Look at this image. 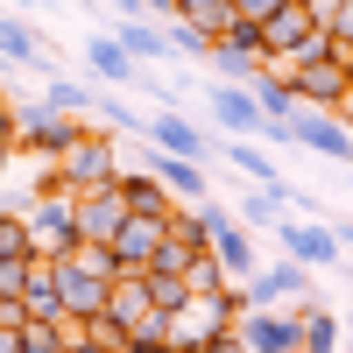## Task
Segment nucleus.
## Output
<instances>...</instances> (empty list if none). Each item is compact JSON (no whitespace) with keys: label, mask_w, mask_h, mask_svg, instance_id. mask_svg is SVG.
I'll list each match as a JSON object with an SVG mask.
<instances>
[{"label":"nucleus","mask_w":353,"mask_h":353,"mask_svg":"<svg viewBox=\"0 0 353 353\" xmlns=\"http://www.w3.org/2000/svg\"><path fill=\"white\" fill-rule=\"evenodd\" d=\"M290 85H297V106H325V113H339V106H346V92H353L346 50H339L332 36H318V50L290 64Z\"/></svg>","instance_id":"f257e3e1"},{"label":"nucleus","mask_w":353,"mask_h":353,"mask_svg":"<svg viewBox=\"0 0 353 353\" xmlns=\"http://www.w3.org/2000/svg\"><path fill=\"white\" fill-rule=\"evenodd\" d=\"M50 170H57V184L78 198V191H99V184H113V176H121V149H113V134H106V128H78V134H71V149L57 156Z\"/></svg>","instance_id":"f03ea898"},{"label":"nucleus","mask_w":353,"mask_h":353,"mask_svg":"<svg viewBox=\"0 0 353 353\" xmlns=\"http://www.w3.org/2000/svg\"><path fill=\"white\" fill-rule=\"evenodd\" d=\"M21 219H28V248L50 254V261H64V254H78V248H85V233H78V198H71V191L36 198Z\"/></svg>","instance_id":"7ed1b4c3"},{"label":"nucleus","mask_w":353,"mask_h":353,"mask_svg":"<svg viewBox=\"0 0 353 353\" xmlns=\"http://www.w3.org/2000/svg\"><path fill=\"white\" fill-rule=\"evenodd\" d=\"M191 219L205 226V248L219 254V269H226L233 283H248V276L261 269V261H254V241H248V226L233 219V212H219V205L205 198V205H191Z\"/></svg>","instance_id":"20e7f679"},{"label":"nucleus","mask_w":353,"mask_h":353,"mask_svg":"<svg viewBox=\"0 0 353 353\" xmlns=\"http://www.w3.org/2000/svg\"><path fill=\"white\" fill-rule=\"evenodd\" d=\"M78 128H85L78 113H57V106H14V156H43V163H57V156L71 149Z\"/></svg>","instance_id":"39448f33"},{"label":"nucleus","mask_w":353,"mask_h":353,"mask_svg":"<svg viewBox=\"0 0 353 353\" xmlns=\"http://www.w3.org/2000/svg\"><path fill=\"white\" fill-rule=\"evenodd\" d=\"M318 36H325V28L304 14V0H283V8L261 21V43H269V64H276V71H290L297 57H311V50H318Z\"/></svg>","instance_id":"423d86ee"},{"label":"nucleus","mask_w":353,"mask_h":353,"mask_svg":"<svg viewBox=\"0 0 353 353\" xmlns=\"http://www.w3.org/2000/svg\"><path fill=\"white\" fill-rule=\"evenodd\" d=\"M233 332H241L248 353H304V325H297V311L276 304V311H241L233 318Z\"/></svg>","instance_id":"0eeeda50"},{"label":"nucleus","mask_w":353,"mask_h":353,"mask_svg":"<svg viewBox=\"0 0 353 353\" xmlns=\"http://www.w3.org/2000/svg\"><path fill=\"white\" fill-rule=\"evenodd\" d=\"M290 141H297V149H311V156L353 163V128L339 121V113H325V106H297V113H290Z\"/></svg>","instance_id":"6e6552de"},{"label":"nucleus","mask_w":353,"mask_h":353,"mask_svg":"<svg viewBox=\"0 0 353 353\" xmlns=\"http://www.w3.org/2000/svg\"><path fill=\"white\" fill-rule=\"evenodd\" d=\"M269 233L283 241V254H290V261H304L311 276L339 261V233H332V226H318V219H276Z\"/></svg>","instance_id":"1a4fd4ad"},{"label":"nucleus","mask_w":353,"mask_h":353,"mask_svg":"<svg viewBox=\"0 0 353 353\" xmlns=\"http://www.w3.org/2000/svg\"><path fill=\"white\" fill-rule=\"evenodd\" d=\"M304 290H311V269L283 254V261H269V269H254V276H248L241 297H248V311H276V304H290V297H304Z\"/></svg>","instance_id":"9d476101"},{"label":"nucleus","mask_w":353,"mask_h":353,"mask_svg":"<svg viewBox=\"0 0 353 353\" xmlns=\"http://www.w3.org/2000/svg\"><path fill=\"white\" fill-rule=\"evenodd\" d=\"M57 290H64V318H71V325H92V318L106 311V276H92V269H85V261H57Z\"/></svg>","instance_id":"9b49d317"},{"label":"nucleus","mask_w":353,"mask_h":353,"mask_svg":"<svg viewBox=\"0 0 353 353\" xmlns=\"http://www.w3.org/2000/svg\"><path fill=\"white\" fill-rule=\"evenodd\" d=\"M121 226H128V205H121L113 184L78 191V233H85V241H106V248H113V233H121Z\"/></svg>","instance_id":"f8f14e48"},{"label":"nucleus","mask_w":353,"mask_h":353,"mask_svg":"<svg viewBox=\"0 0 353 353\" xmlns=\"http://www.w3.org/2000/svg\"><path fill=\"white\" fill-rule=\"evenodd\" d=\"M113 191H121V205H128L134 219H170V212H176V205H170V184H163L156 170H121V176H113Z\"/></svg>","instance_id":"ddd939ff"},{"label":"nucleus","mask_w":353,"mask_h":353,"mask_svg":"<svg viewBox=\"0 0 353 353\" xmlns=\"http://www.w3.org/2000/svg\"><path fill=\"white\" fill-rule=\"evenodd\" d=\"M141 134H149L163 156H198V163H205V149H212V141H205V128L184 121V113H149V121H141Z\"/></svg>","instance_id":"4468645a"},{"label":"nucleus","mask_w":353,"mask_h":353,"mask_svg":"<svg viewBox=\"0 0 353 353\" xmlns=\"http://www.w3.org/2000/svg\"><path fill=\"white\" fill-rule=\"evenodd\" d=\"M149 311H156V304H149V276H141V269H134V276H113V290H106V311H99L106 325H121V332H128L134 318H149Z\"/></svg>","instance_id":"2eb2a0df"},{"label":"nucleus","mask_w":353,"mask_h":353,"mask_svg":"<svg viewBox=\"0 0 353 353\" xmlns=\"http://www.w3.org/2000/svg\"><path fill=\"white\" fill-rule=\"evenodd\" d=\"M156 241H163V219H134V212H128V226L113 233V261H121V276H134V269H149V254H156Z\"/></svg>","instance_id":"dca6fc26"},{"label":"nucleus","mask_w":353,"mask_h":353,"mask_svg":"<svg viewBox=\"0 0 353 353\" xmlns=\"http://www.w3.org/2000/svg\"><path fill=\"white\" fill-rule=\"evenodd\" d=\"M141 170H156L163 184L176 191V198H191V205H205V163H198V156H163V149H156V156L141 163Z\"/></svg>","instance_id":"f3484780"},{"label":"nucleus","mask_w":353,"mask_h":353,"mask_svg":"<svg viewBox=\"0 0 353 353\" xmlns=\"http://www.w3.org/2000/svg\"><path fill=\"white\" fill-rule=\"evenodd\" d=\"M248 92H254V106L269 113V121H290V113H297V85H290V71H276V64H261L248 78Z\"/></svg>","instance_id":"a211bd4d"},{"label":"nucleus","mask_w":353,"mask_h":353,"mask_svg":"<svg viewBox=\"0 0 353 353\" xmlns=\"http://www.w3.org/2000/svg\"><path fill=\"white\" fill-rule=\"evenodd\" d=\"M0 64H28V71H50V57L36 43V28L14 21V14H0Z\"/></svg>","instance_id":"6ab92c4d"},{"label":"nucleus","mask_w":353,"mask_h":353,"mask_svg":"<svg viewBox=\"0 0 353 353\" xmlns=\"http://www.w3.org/2000/svg\"><path fill=\"white\" fill-rule=\"evenodd\" d=\"M297 325H304V353H339V332H346V318H332L318 297L297 304Z\"/></svg>","instance_id":"aec40b11"},{"label":"nucleus","mask_w":353,"mask_h":353,"mask_svg":"<svg viewBox=\"0 0 353 353\" xmlns=\"http://www.w3.org/2000/svg\"><path fill=\"white\" fill-rule=\"evenodd\" d=\"M85 71H92L99 85H128L134 78V57L113 43V36H92V43H85Z\"/></svg>","instance_id":"412c9836"},{"label":"nucleus","mask_w":353,"mask_h":353,"mask_svg":"<svg viewBox=\"0 0 353 353\" xmlns=\"http://www.w3.org/2000/svg\"><path fill=\"white\" fill-rule=\"evenodd\" d=\"M176 21L198 28V36H226L241 14H233V0H176ZM163 28H170V21H163Z\"/></svg>","instance_id":"4be33fe9"},{"label":"nucleus","mask_w":353,"mask_h":353,"mask_svg":"<svg viewBox=\"0 0 353 353\" xmlns=\"http://www.w3.org/2000/svg\"><path fill=\"white\" fill-rule=\"evenodd\" d=\"M113 43H121L134 64L141 57H163L170 50V36H163V21H149V14H134V21H113Z\"/></svg>","instance_id":"5701e85b"},{"label":"nucleus","mask_w":353,"mask_h":353,"mask_svg":"<svg viewBox=\"0 0 353 353\" xmlns=\"http://www.w3.org/2000/svg\"><path fill=\"white\" fill-rule=\"evenodd\" d=\"M226 163H233V170H248L254 184H276V163H269V149H261L254 134H226Z\"/></svg>","instance_id":"b1692460"},{"label":"nucleus","mask_w":353,"mask_h":353,"mask_svg":"<svg viewBox=\"0 0 353 353\" xmlns=\"http://www.w3.org/2000/svg\"><path fill=\"white\" fill-rule=\"evenodd\" d=\"M128 353H176V339H170V311L134 318V325H128Z\"/></svg>","instance_id":"393cba45"},{"label":"nucleus","mask_w":353,"mask_h":353,"mask_svg":"<svg viewBox=\"0 0 353 353\" xmlns=\"http://www.w3.org/2000/svg\"><path fill=\"white\" fill-rule=\"evenodd\" d=\"M283 212H290V191H276V184H261V191L241 198V219H248V226H276Z\"/></svg>","instance_id":"a878e982"},{"label":"nucleus","mask_w":353,"mask_h":353,"mask_svg":"<svg viewBox=\"0 0 353 353\" xmlns=\"http://www.w3.org/2000/svg\"><path fill=\"white\" fill-rule=\"evenodd\" d=\"M43 106H57V113H92V106H99V92H92V85H78V78H50Z\"/></svg>","instance_id":"bb28decb"},{"label":"nucleus","mask_w":353,"mask_h":353,"mask_svg":"<svg viewBox=\"0 0 353 353\" xmlns=\"http://www.w3.org/2000/svg\"><path fill=\"white\" fill-rule=\"evenodd\" d=\"M71 346V325H57V318H28L21 325V353H64Z\"/></svg>","instance_id":"cd10ccee"},{"label":"nucleus","mask_w":353,"mask_h":353,"mask_svg":"<svg viewBox=\"0 0 353 353\" xmlns=\"http://www.w3.org/2000/svg\"><path fill=\"white\" fill-rule=\"evenodd\" d=\"M184 283H191V290H226L219 254H212V248H198V254H191V269H184Z\"/></svg>","instance_id":"c85d7f7f"},{"label":"nucleus","mask_w":353,"mask_h":353,"mask_svg":"<svg viewBox=\"0 0 353 353\" xmlns=\"http://www.w3.org/2000/svg\"><path fill=\"white\" fill-rule=\"evenodd\" d=\"M8 254H36V248H28V219L0 205V261H8Z\"/></svg>","instance_id":"c756f323"},{"label":"nucleus","mask_w":353,"mask_h":353,"mask_svg":"<svg viewBox=\"0 0 353 353\" xmlns=\"http://www.w3.org/2000/svg\"><path fill=\"white\" fill-rule=\"evenodd\" d=\"M141 276H149V269H141ZM184 297H191V283H184V276H149V304H156V311H176Z\"/></svg>","instance_id":"7c9ffc66"},{"label":"nucleus","mask_w":353,"mask_h":353,"mask_svg":"<svg viewBox=\"0 0 353 353\" xmlns=\"http://www.w3.org/2000/svg\"><path fill=\"white\" fill-rule=\"evenodd\" d=\"M163 36H170L176 50H184V57H212V36H198V28H184V21H170Z\"/></svg>","instance_id":"2f4dec72"},{"label":"nucleus","mask_w":353,"mask_h":353,"mask_svg":"<svg viewBox=\"0 0 353 353\" xmlns=\"http://www.w3.org/2000/svg\"><path fill=\"white\" fill-rule=\"evenodd\" d=\"M0 290H14V297L28 290V254H8V261H0Z\"/></svg>","instance_id":"473e14b6"},{"label":"nucleus","mask_w":353,"mask_h":353,"mask_svg":"<svg viewBox=\"0 0 353 353\" xmlns=\"http://www.w3.org/2000/svg\"><path fill=\"white\" fill-rule=\"evenodd\" d=\"M325 36H332V43H339V50H353V0H339V21H332V28H325Z\"/></svg>","instance_id":"72a5a7b5"},{"label":"nucleus","mask_w":353,"mask_h":353,"mask_svg":"<svg viewBox=\"0 0 353 353\" xmlns=\"http://www.w3.org/2000/svg\"><path fill=\"white\" fill-rule=\"evenodd\" d=\"M283 8V0H233V14H241V21H269Z\"/></svg>","instance_id":"f704fd0d"},{"label":"nucleus","mask_w":353,"mask_h":353,"mask_svg":"<svg viewBox=\"0 0 353 353\" xmlns=\"http://www.w3.org/2000/svg\"><path fill=\"white\" fill-rule=\"evenodd\" d=\"M92 113H113V134H128V128H141V113H128L121 99H106V106H92Z\"/></svg>","instance_id":"c9c22d12"},{"label":"nucleus","mask_w":353,"mask_h":353,"mask_svg":"<svg viewBox=\"0 0 353 353\" xmlns=\"http://www.w3.org/2000/svg\"><path fill=\"white\" fill-rule=\"evenodd\" d=\"M198 353H248V346H241V332H233V325H226V332H212V339H205Z\"/></svg>","instance_id":"e433bc0d"},{"label":"nucleus","mask_w":353,"mask_h":353,"mask_svg":"<svg viewBox=\"0 0 353 353\" xmlns=\"http://www.w3.org/2000/svg\"><path fill=\"white\" fill-rule=\"evenodd\" d=\"M304 14H311L318 28H332V21H339V0H304Z\"/></svg>","instance_id":"4c0bfd02"},{"label":"nucleus","mask_w":353,"mask_h":353,"mask_svg":"<svg viewBox=\"0 0 353 353\" xmlns=\"http://www.w3.org/2000/svg\"><path fill=\"white\" fill-rule=\"evenodd\" d=\"M0 149H14V99L0 92Z\"/></svg>","instance_id":"58836bf2"},{"label":"nucleus","mask_w":353,"mask_h":353,"mask_svg":"<svg viewBox=\"0 0 353 353\" xmlns=\"http://www.w3.org/2000/svg\"><path fill=\"white\" fill-rule=\"evenodd\" d=\"M149 8V21H176V0H141Z\"/></svg>","instance_id":"ea45409f"},{"label":"nucleus","mask_w":353,"mask_h":353,"mask_svg":"<svg viewBox=\"0 0 353 353\" xmlns=\"http://www.w3.org/2000/svg\"><path fill=\"white\" fill-rule=\"evenodd\" d=\"M134 14H149L141 0H113V21H134Z\"/></svg>","instance_id":"a19ab883"},{"label":"nucleus","mask_w":353,"mask_h":353,"mask_svg":"<svg viewBox=\"0 0 353 353\" xmlns=\"http://www.w3.org/2000/svg\"><path fill=\"white\" fill-rule=\"evenodd\" d=\"M0 353H21V325H0Z\"/></svg>","instance_id":"79ce46f5"},{"label":"nucleus","mask_w":353,"mask_h":353,"mask_svg":"<svg viewBox=\"0 0 353 353\" xmlns=\"http://www.w3.org/2000/svg\"><path fill=\"white\" fill-rule=\"evenodd\" d=\"M332 233H339V248H353V226H332Z\"/></svg>","instance_id":"37998d69"},{"label":"nucleus","mask_w":353,"mask_h":353,"mask_svg":"<svg viewBox=\"0 0 353 353\" xmlns=\"http://www.w3.org/2000/svg\"><path fill=\"white\" fill-rule=\"evenodd\" d=\"M339 121H346V128H353V92H346V106H339Z\"/></svg>","instance_id":"c03bdc74"},{"label":"nucleus","mask_w":353,"mask_h":353,"mask_svg":"<svg viewBox=\"0 0 353 353\" xmlns=\"http://www.w3.org/2000/svg\"><path fill=\"white\" fill-rule=\"evenodd\" d=\"M8 163H14V149H0V176H8Z\"/></svg>","instance_id":"a18cd8bd"},{"label":"nucleus","mask_w":353,"mask_h":353,"mask_svg":"<svg viewBox=\"0 0 353 353\" xmlns=\"http://www.w3.org/2000/svg\"><path fill=\"white\" fill-rule=\"evenodd\" d=\"M78 8H106V0H78Z\"/></svg>","instance_id":"49530a36"},{"label":"nucleus","mask_w":353,"mask_h":353,"mask_svg":"<svg viewBox=\"0 0 353 353\" xmlns=\"http://www.w3.org/2000/svg\"><path fill=\"white\" fill-rule=\"evenodd\" d=\"M346 332H353V304H346Z\"/></svg>","instance_id":"de8ad7c7"},{"label":"nucleus","mask_w":353,"mask_h":353,"mask_svg":"<svg viewBox=\"0 0 353 353\" xmlns=\"http://www.w3.org/2000/svg\"><path fill=\"white\" fill-rule=\"evenodd\" d=\"M346 71H353V50H346Z\"/></svg>","instance_id":"09e8293b"},{"label":"nucleus","mask_w":353,"mask_h":353,"mask_svg":"<svg viewBox=\"0 0 353 353\" xmlns=\"http://www.w3.org/2000/svg\"><path fill=\"white\" fill-rule=\"evenodd\" d=\"M21 8H28V0H21Z\"/></svg>","instance_id":"8fccbe9b"}]
</instances>
